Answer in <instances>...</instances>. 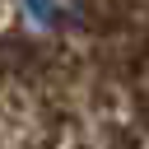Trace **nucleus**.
Here are the masks:
<instances>
[{
    "label": "nucleus",
    "mask_w": 149,
    "mask_h": 149,
    "mask_svg": "<svg viewBox=\"0 0 149 149\" xmlns=\"http://www.w3.org/2000/svg\"><path fill=\"white\" fill-rule=\"evenodd\" d=\"M28 14L33 23H51V0H28Z\"/></svg>",
    "instance_id": "1"
}]
</instances>
